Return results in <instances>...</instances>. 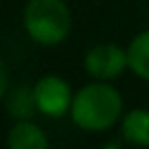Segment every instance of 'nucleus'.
<instances>
[{
  "mask_svg": "<svg viewBox=\"0 0 149 149\" xmlns=\"http://www.w3.org/2000/svg\"><path fill=\"white\" fill-rule=\"evenodd\" d=\"M121 107L123 101L114 88L105 84H92L72 99V118L84 130L99 132L116 121Z\"/></svg>",
  "mask_w": 149,
  "mask_h": 149,
  "instance_id": "nucleus-1",
  "label": "nucleus"
},
{
  "mask_svg": "<svg viewBox=\"0 0 149 149\" xmlns=\"http://www.w3.org/2000/svg\"><path fill=\"white\" fill-rule=\"evenodd\" d=\"M29 35L44 46L59 44L70 31V11L61 0H31L24 11Z\"/></svg>",
  "mask_w": 149,
  "mask_h": 149,
  "instance_id": "nucleus-2",
  "label": "nucleus"
},
{
  "mask_svg": "<svg viewBox=\"0 0 149 149\" xmlns=\"http://www.w3.org/2000/svg\"><path fill=\"white\" fill-rule=\"evenodd\" d=\"M127 64H130L127 61V53H123L114 44H99L86 57V68L97 79H112V77H116Z\"/></svg>",
  "mask_w": 149,
  "mask_h": 149,
  "instance_id": "nucleus-3",
  "label": "nucleus"
},
{
  "mask_svg": "<svg viewBox=\"0 0 149 149\" xmlns=\"http://www.w3.org/2000/svg\"><path fill=\"white\" fill-rule=\"evenodd\" d=\"M37 107L48 116H61L70 107V88L59 77H44L35 86Z\"/></svg>",
  "mask_w": 149,
  "mask_h": 149,
  "instance_id": "nucleus-4",
  "label": "nucleus"
},
{
  "mask_svg": "<svg viewBox=\"0 0 149 149\" xmlns=\"http://www.w3.org/2000/svg\"><path fill=\"white\" fill-rule=\"evenodd\" d=\"M9 145L13 149H46V138L37 125L18 123L9 134Z\"/></svg>",
  "mask_w": 149,
  "mask_h": 149,
  "instance_id": "nucleus-5",
  "label": "nucleus"
},
{
  "mask_svg": "<svg viewBox=\"0 0 149 149\" xmlns=\"http://www.w3.org/2000/svg\"><path fill=\"white\" fill-rule=\"evenodd\" d=\"M123 134L136 145H149V112L134 110L123 121Z\"/></svg>",
  "mask_w": 149,
  "mask_h": 149,
  "instance_id": "nucleus-6",
  "label": "nucleus"
},
{
  "mask_svg": "<svg viewBox=\"0 0 149 149\" xmlns=\"http://www.w3.org/2000/svg\"><path fill=\"white\" fill-rule=\"evenodd\" d=\"M127 61L136 74L149 81V31L134 37V42L130 44V51H127Z\"/></svg>",
  "mask_w": 149,
  "mask_h": 149,
  "instance_id": "nucleus-7",
  "label": "nucleus"
},
{
  "mask_svg": "<svg viewBox=\"0 0 149 149\" xmlns=\"http://www.w3.org/2000/svg\"><path fill=\"white\" fill-rule=\"evenodd\" d=\"M7 105H9V112L13 114L15 118H29V116H33V114H35L37 94H35V90L22 86V88H18V90L9 97Z\"/></svg>",
  "mask_w": 149,
  "mask_h": 149,
  "instance_id": "nucleus-8",
  "label": "nucleus"
}]
</instances>
